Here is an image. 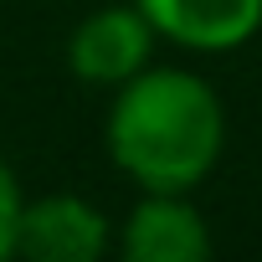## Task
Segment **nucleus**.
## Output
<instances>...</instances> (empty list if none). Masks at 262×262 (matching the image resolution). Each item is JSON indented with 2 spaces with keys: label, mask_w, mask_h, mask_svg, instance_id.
I'll return each mask as SVG.
<instances>
[{
  "label": "nucleus",
  "mask_w": 262,
  "mask_h": 262,
  "mask_svg": "<svg viewBox=\"0 0 262 262\" xmlns=\"http://www.w3.org/2000/svg\"><path fill=\"white\" fill-rule=\"evenodd\" d=\"M103 139L108 160L139 190L190 195L226 149V108L201 72L144 67L113 88Z\"/></svg>",
  "instance_id": "nucleus-1"
},
{
  "label": "nucleus",
  "mask_w": 262,
  "mask_h": 262,
  "mask_svg": "<svg viewBox=\"0 0 262 262\" xmlns=\"http://www.w3.org/2000/svg\"><path fill=\"white\" fill-rule=\"evenodd\" d=\"M155 41L160 36L139 6H103V11L82 16L77 31L67 36V67L88 88H118L149 67Z\"/></svg>",
  "instance_id": "nucleus-2"
},
{
  "label": "nucleus",
  "mask_w": 262,
  "mask_h": 262,
  "mask_svg": "<svg viewBox=\"0 0 262 262\" xmlns=\"http://www.w3.org/2000/svg\"><path fill=\"white\" fill-rule=\"evenodd\" d=\"M113 247V221L82 195H41L21 206L16 257L31 262H98Z\"/></svg>",
  "instance_id": "nucleus-3"
},
{
  "label": "nucleus",
  "mask_w": 262,
  "mask_h": 262,
  "mask_svg": "<svg viewBox=\"0 0 262 262\" xmlns=\"http://www.w3.org/2000/svg\"><path fill=\"white\" fill-rule=\"evenodd\" d=\"M118 252L128 262H201L211 257L206 216L180 190H144L118 226Z\"/></svg>",
  "instance_id": "nucleus-4"
},
{
  "label": "nucleus",
  "mask_w": 262,
  "mask_h": 262,
  "mask_svg": "<svg viewBox=\"0 0 262 262\" xmlns=\"http://www.w3.org/2000/svg\"><path fill=\"white\" fill-rule=\"evenodd\" d=\"M155 36L185 52H231L262 31V0H134Z\"/></svg>",
  "instance_id": "nucleus-5"
},
{
  "label": "nucleus",
  "mask_w": 262,
  "mask_h": 262,
  "mask_svg": "<svg viewBox=\"0 0 262 262\" xmlns=\"http://www.w3.org/2000/svg\"><path fill=\"white\" fill-rule=\"evenodd\" d=\"M21 206H26V195H21V180H16V170L0 160V262L6 257H16V226H21Z\"/></svg>",
  "instance_id": "nucleus-6"
}]
</instances>
